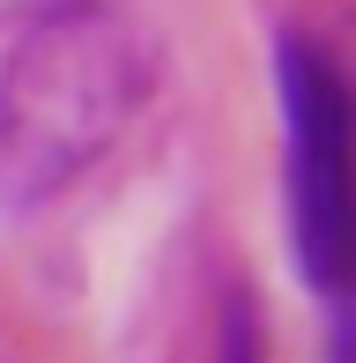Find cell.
<instances>
[{"label":"cell","mask_w":356,"mask_h":363,"mask_svg":"<svg viewBox=\"0 0 356 363\" xmlns=\"http://www.w3.org/2000/svg\"><path fill=\"white\" fill-rule=\"evenodd\" d=\"M164 52L126 0H67L8 30L0 60V208L82 186L149 111Z\"/></svg>","instance_id":"6da1fadb"},{"label":"cell","mask_w":356,"mask_h":363,"mask_svg":"<svg viewBox=\"0 0 356 363\" xmlns=\"http://www.w3.org/2000/svg\"><path fill=\"white\" fill-rule=\"evenodd\" d=\"M282 104V216L304 289L327 311H356V74L304 30L274 38Z\"/></svg>","instance_id":"7a4b0ae2"},{"label":"cell","mask_w":356,"mask_h":363,"mask_svg":"<svg viewBox=\"0 0 356 363\" xmlns=\"http://www.w3.org/2000/svg\"><path fill=\"white\" fill-rule=\"evenodd\" d=\"M216 363H267V334H260V311H252L245 289L223 296V319H216Z\"/></svg>","instance_id":"3957f363"},{"label":"cell","mask_w":356,"mask_h":363,"mask_svg":"<svg viewBox=\"0 0 356 363\" xmlns=\"http://www.w3.org/2000/svg\"><path fill=\"white\" fill-rule=\"evenodd\" d=\"M327 363H356V311H327Z\"/></svg>","instance_id":"277c9868"},{"label":"cell","mask_w":356,"mask_h":363,"mask_svg":"<svg viewBox=\"0 0 356 363\" xmlns=\"http://www.w3.org/2000/svg\"><path fill=\"white\" fill-rule=\"evenodd\" d=\"M52 8H67V0H0V30H23V23H38Z\"/></svg>","instance_id":"5b68a950"}]
</instances>
